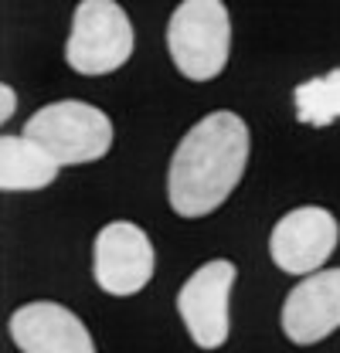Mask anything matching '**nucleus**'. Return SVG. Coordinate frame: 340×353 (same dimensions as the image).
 <instances>
[{
	"instance_id": "1",
	"label": "nucleus",
	"mask_w": 340,
	"mask_h": 353,
	"mask_svg": "<svg viewBox=\"0 0 340 353\" xmlns=\"http://www.w3.org/2000/svg\"><path fill=\"white\" fill-rule=\"evenodd\" d=\"M252 136L242 116L221 109L198 119L177 143L167 170V201L177 218H208L242 183Z\"/></svg>"
},
{
	"instance_id": "2",
	"label": "nucleus",
	"mask_w": 340,
	"mask_h": 353,
	"mask_svg": "<svg viewBox=\"0 0 340 353\" xmlns=\"http://www.w3.org/2000/svg\"><path fill=\"white\" fill-rule=\"evenodd\" d=\"M167 48L177 72L191 82H211L232 54V17L221 0H180L170 14Z\"/></svg>"
},
{
	"instance_id": "3",
	"label": "nucleus",
	"mask_w": 340,
	"mask_h": 353,
	"mask_svg": "<svg viewBox=\"0 0 340 353\" xmlns=\"http://www.w3.org/2000/svg\"><path fill=\"white\" fill-rule=\"evenodd\" d=\"M24 136L41 143L62 167L95 163L113 150L109 116L99 105L79 102V99H62V102L41 105L24 123Z\"/></svg>"
},
{
	"instance_id": "4",
	"label": "nucleus",
	"mask_w": 340,
	"mask_h": 353,
	"mask_svg": "<svg viewBox=\"0 0 340 353\" xmlns=\"http://www.w3.org/2000/svg\"><path fill=\"white\" fill-rule=\"evenodd\" d=\"M133 24L116 0H82L72 14V34L65 41V61L79 75H109L133 54Z\"/></svg>"
},
{
	"instance_id": "5",
	"label": "nucleus",
	"mask_w": 340,
	"mask_h": 353,
	"mask_svg": "<svg viewBox=\"0 0 340 353\" xmlns=\"http://www.w3.org/2000/svg\"><path fill=\"white\" fill-rule=\"evenodd\" d=\"M238 268L228 259L205 262L177 292V312L184 319L187 336L201 350H221L232 333V289H235Z\"/></svg>"
},
{
	"instance_id": "6",
	"label": "nucleus",
	"mask_w": 340,
	"mask_h": 353,
	"mask_svg": "<svg viewBox=\"0 0 340 353\" xmlns=\"http://www.w3.org/2000/svg\"><path fill=\"white\" fill-rule=\"evenodd\" d=\"M157 272V248L133 221H109L92 241V275L109 296H136Z\"/></svg>"
},
{
	"instance_id": "7",
	"label": "nucleus",
	"mask_w": 340,
	"mask_h": 353,
	"mask_svg": "<svg viewBox=\"0 0 340 353\" xmlns=\"http://www.w3.org/2000/svg\"><path fill=\"white\" fill-rule=\"evenodd\" d=\"M337 218L320 204H306V208H293L290 214L276 221L269 234V259L276 262L279 272L306 279L327 265V259L337 252Z\"/></svg>"
},
{
	"instance_id": "8",
	"label": "nucleus",
	"mask_w": 340,
	"mask_h": 353,
	"mask_svg": "<svg viewBox=\"0 0 340 353\" xmlns=\"http://www.w3.org/2000/svg\"><path fill=\"white\" fill-rule=\"evenodd\" d=\"M283 333L296 347H313L340 330V268H320L290 289L283 303Z\"/></svg>"
},
{
	"instance_id": "9",
	"label": "nucleus",
	"mask_w": 340,
	"mask_h": 353,
	"mask_svg": "<svg viewBox=\"0 0 340 353\" xmlns=\"http://www.w3.org/2000/svg\"><path fill=\"white\" fill-rule=\"evenodd\" d=\"M10 340L21 353H95L85 323L62 303H24L10 316Z\"/></svg>"
},
{
	"instance_id": "10",
	"label": "nucleus",
	"mask_w": 340,
	"mask_h": 353,
	"mask_svg": "<svg viewBox=\"0 0 340 353\" xmlns=\"http://www.w3.org/2000/svg\"><path fill=\"white\" fill-rule=\"evenodd\" d=\"M62 163L35 143L31 136H3L0 139V187L7 194H35L55 183Z\"/></svg>"
},
{
	"instance_id": "11",
	"label": "nucleus",
	"mask_w": 340,
	"mask_h": 353,
	"mask_svg": "<svg viewBox=\"0 0 340 353\" xmlns=\"http://www.w3.org/2000/svg\"><path fill=\"white\" fill-rule=\"evenodd\" d=\"M293 109L303 126H330L340 119V68L293 88Z\"/></svg>"
},
{
	"instance_id": "12",
	"label": "nucleus",
	"mask_w": 340,
	"mask_h": 353,
	"mask_svg": "<svg viewBox=\"0 0 340 353\" xmlns=\"http://www.w3.org/2000/svg\"><path fill=\"white\" fill-rule=\"evenodd\" d=\"M14 112H17V92L3 82L0 85V123H10Z\"/></svg>"
}]
</instances>
